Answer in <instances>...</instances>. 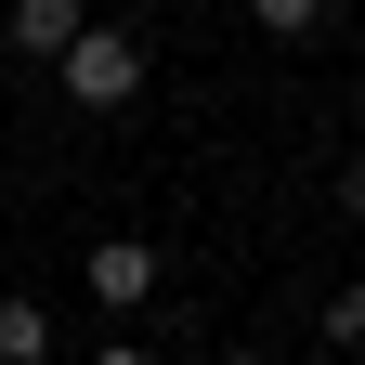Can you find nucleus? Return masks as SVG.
Returning a JSON list of instances; mask_svg holds the SVG:
<instances>
[{
    "label": "nucleus",
    "mask_w": 365,
    "mask_h": 365,
    "mask_svg": "<svg viewBox=\"0 0 365 365\" xmlns=\"http://www.w3.org/2000/svg\"><path fill=\"white\" fill-rule=\"evenodd\" d=\"M53 78H66L78 118H118L130 91H144V39H130V26H78L66 53H53Z\"/></svg>",
    "instance_id": "1"
},
{
    "label": "nucleus",
    "mask_w": 365,
    "mask_h": 365,
    "mask_svg": "<svg viewBox=\"0 0 365 365\" xmlns=\"http://www.w3.org/2000/svg\"><path fill=\"white\" fill-rule=\"evenodd\" d=\"M78 287L105 300V313H144V300H157V248H144V235H91V261H78Z\"/></svg>",
    "instance_id": "2"
},
{
    "label": "nucleus",
    "mask_w": 365,
    "mask_h": 365,
    "mask_svg": "<svg viewBox=\"0 0 365 365\" xmlns=\"http://www.w3.org/2000/svg\"><path fill=\"white\" fill-rule=\"evenodd\" d=\"M78 26H91L78 0H14V14H0V39H14V53H39V66H53V53H66Z\"/></svg>",
    "instance_id": "3"
},
{
    "label": "nucleus",
    "mask_w": 365,
    "mask_h": 365,
    "mask_svg": "<svg viewBox=\"0 0 365 365\" xmlns=\"http://www.w3.org/2000/svg\"><path fill=\"white\" fill-rule=\"evenodd\" d=\"M0 365H53V313L39 300H0Z\"/></svg>",
    "instance_id": "4"
},
{
    "label": "nucleus",
    "mask_w": 365,
    "mask_h": 365,
    "mask_svg": "<svg viewBox=\"0 0 365 365\" xmlns=\"http://www.w3.org/2000/svg\"><path fill=\"white\" fill-rule=\"evenodd\" d=\"M313 339H327V352H365V287H339L327 313H313Z\"/></svg>",
    "instance_id": "5"
},
{
    "label": "nucleus",
    "mask_w": 365,
    "mask_h": 365,
    "mask_svg": "<svg viewBox=\"0 0 365 365\" xmlns=\"http://www.w3.org/2000/svg\"><path fill=\"white\" fill-rule=\"evenodd\" d=\"M248 26H274V39H313V26H327V0H248Z\"/></svg>",
    "instance_id": "6"
},
{
    "label": "nucleus",
    "mask_w": 365,
    "mask_h": 365,
    "mask_svg": "<svg viewBox=\"0 0 365 365\" xmlns=\"http://www.w3.org/2000/svg\"><path fill=\"white\" fill-rule=\"evenodd\" d=\"M78 365H157V352L144 339H105V352H78Z\"/></svg>",
    "instance_id": "7"
},
{
    "label": "nucleus",
    "mask_w": 365,
    "mask_h": 365,
    "mask_svg": "<svg viewBox=\"0 0 365 365\" xmlns=\"http://www.w3.org/2000/svg\"><path fill=\"white\" fill-rule=\"evenodd\" d=\"M339 196H352V209H365V157H352V170H339Z\"/></svg>",
    "instance_id": "8"
},
{
    "label": "nucleus",
    "mask_w": 365,
    "mask_h": 365,
    "mask_svg": "<svg viewBox=\"0 0 365 365\" xmlns=\"http://www.w3.org/2000/svg\"><path fill=\"white\" fill-rule=\"evenodd\" d=\"M222 365H261V352H222Z\"/></svg>",
    "instance_id": "9"
}]
</instances>
